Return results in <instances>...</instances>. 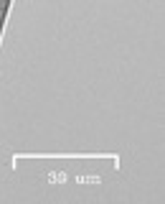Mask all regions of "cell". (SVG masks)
Instances as JSON below:
<instances>
[{
    "label": "cell",
    "mask_w": 165,
    "mask_h": 204,
    "mask_svg": "<svg viewBox=\"0 0 165 204\" xmlns=\"http://www.w3.org/2000/svg\"><path fill=\"white\" fill-rule=\"evenodd\" d=\"M49 179H51V181H63V174H51Z\"/></svg>",
    "instance_id": "obj_1"
}]
</instances>
